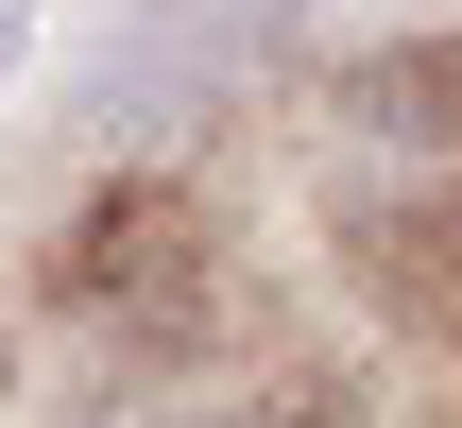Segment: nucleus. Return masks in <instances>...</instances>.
<instances>
[{
	"label": "nucleus",
	"mask_w": 462,
	"mask_h": 428,
	"mask_svg": "<svg viewBox=\"0 0 462 428\" xmlns=\"http://www.w3.org/2000/svg\"><path fill=\"white\" fill-rule=\"evenodd\" d=\"M17 34H34V0H0V69H17Z\"/></svg>",
	"instance_id": "f03ea898"
},
{
	"label": "nucleus",
	"mask_w": 462,
	"mask_h": 428,
	"mask_svg": "<svg viewBox=\"0 0 462 428\" xmlns=\"http://www.w3.org/2000/svg\"><path fill=\"white\" fill-rule=\"evenodd\" d=\"M291 34H309V0H137L120 51H103V103H120V120L206 103V86H240V69H274Z\"/></svg>",
	"instance_id": "f257e3e1"
}]
</instances>
